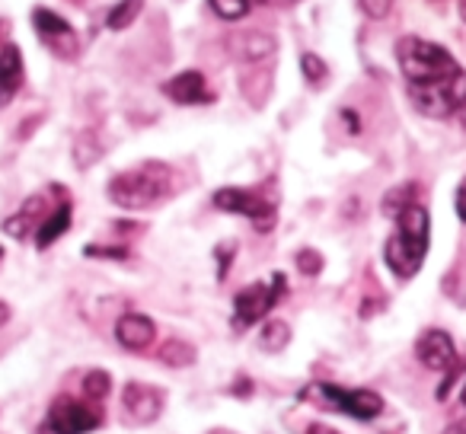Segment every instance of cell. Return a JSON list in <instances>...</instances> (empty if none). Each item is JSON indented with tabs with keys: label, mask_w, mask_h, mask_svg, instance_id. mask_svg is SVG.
Listing matches in <instances>:
<instances>
[{
	"label": "cell",
	"mask_w": 466,
	"mask_h": 434,
	"mask_svg": "<svg viewBox=\"0 0 466 434\" xmlns=\"http://www.w3.org/2000/svg\"><path fill=\"white\" fill-rule=\"evenodd\" d=\"M86 256H109V259H128V249H118V247H86Z\"/></svg>",
	"instance_id": "28"
},
{
	"label": "cell",
	"mask_w": 466,
	"mask_h": 434,
	"mask_svg": "<svg viewBox=\"0 0 466 434\" xmlns=\"http://www.w3.org/2000/svg\"><path fill=\"white\" fill-rule=\"evenodd\" d=\"M163 93L179 106H201V103H211L214 99V93L208 90V80L201 71L176 74V77H169L167 84H163Z\"/></svg>",
	"instance_id": "11"
},
{
	"label": "cell",
	"mask_w": 466,
	"mask_h": 434,
	"mask_svg": "<svg viewBox=\"0 0 466 434\" xmlns=\"http://www.w3.org/2000/svg\"><path fill=\"white\" fill-rule=\"evenodd\" d=\"M23 77H26V71H23L20 48L4 45V48H0V106L14 103V96L20 93V86H23Z\"/></svg>",
	"instance_id": "15"
},
{
	"label": "cell",
	"mask_w": 466,
	"mask_h": 434,
	"mask_svg": "<svg viewBox=\"0 0 466 434\" xmlns=\"http://www.w3.org/2000/svg\"><path fill=\"white\" fill-rule=\"evenodd\" d=\"M144 10V0H118L116 7H112L109 20H106V26L112 29V33H122V29H128L131 23L141 16Z\"/></svg>",
	"instance_id": "19"
},
{
	"label": "cell",
	"mask_w": 466,
	"mask_h": 434,
	"mask_svg": "<svg viewBox=\"0 0 466 434\" xmlns=\"http://www.w3.org/2000/svg\"><path fill=\"white\" fill-rule=\"evenodd\" d=\"M444 434H466V425L463 421H453L451 428H444Z\"/></svg>",
	"instance_id": "31"
},
{
	"label": "cell",
	"mask_w": 466,
	"mask_h": 434,
	"mask_svg": "<svg viewBox=\"0 0 466 434\" xmlns=\"http://www.w3.org/2000/svg\"><path fill=\"white\" fill-rule=\"evenodd\" d=\"M300 71H304V80H310L313 86H319L326 80V74H329V67H326V61L319 58V55L304 52L300 55Z\"/></svg>",
	"instance_id": "24"
},
{
	"label": "cell",
	"mask_w": 466,
	"mask_h": 434,
	"mask_svg": "<svg viewBox=\"0 0 466 434\" xmlns=\"http://www.w3.org/2000/svg\"><path fill=\"white\" fill-rule=\"evenodd\" d=\"M460 16H463V23H466V0H460Z\"/></svg>",
	"instance_id": "32"
},
{
	"label": "cell",
	"mask_w": 466,
	"mask_h": 434,
	"mask_svg": "<svg viewBox=\"0 0 466 434\" xmlns=\"http://www.w3.org/2000/svg\"><path fill=\"white\" fill-rule=\"evenodd\" d=\"M307 434H339L336 428H329V425H319V421H313L310 428H307Z\"/></svg>",
	"instance_id": "30"
},
{
	"label": "cell",
	"mask_w": 466,
	"mask_h": 434,
	"mask_svg": "<svg viewBox=\"0 0 466 434\" xmlns=\"http://www.w3.org/2000/svg\"><path fill=\"white\" fill-rule=\"evenodd\" d=\"M457 217L466 224V179L460 182V188H457Z\"/></svg>",
	"instance_id": "29"
},
{
	"label": "cell",
	"mask_w": 466,
	"mask_h": 434,
	"mask_svg": "<svg viewBox=\"0 0 466 434\" xmlns=\"http://www.w3.org/2000/svg\"><path fill=\"white\" fill-rule=\"evenodd\" d=\"M214 207L227 214H240V217L253 221L259 234H268L279 224V201L256 192V188H240V186L218 188L214 192Z\"/></svg>",
	"instance_id": "7"
},
{
	"label": "cell",
	"mask_w": 466,
	"mask_h": 434,
	"mask_svg": "<svg viewBox=\"0 0 466 434\" xmlns=\"http://www.w3.org/2000/svg\"><path fill=\"white\" fill-rule=\"evenodd\" d=\"M298 268L313 278V275L323 272V256H319L317 249H300V253H298Z\"/></svg>",
	"instance_id": "25"
},
{
	"label": "cell",
	"mask_w": 466,
	"mask_h": 434,
	"mask_svg": "<svg viewBox=\"0 0 466 434\" xmlns=\"http://www.w3.org/2000/svg\"><path fill=\"white\" fill-rule=\"evenodd\" d=\"M103 425V402L74 399V396H58L48 406L46 419L39 425V434H90Z\"/></svg>",
	"instance_id": "6"
},
{
	"label": "cell",
	"mask_w": 466,
	"mask_h": 434,
	"mask_svg": "<svg viewBox=\"0 0 466 434\" xmlns=\"http://www.w3.org/2000/svg\"><path fill=\"white\" fill-rule=\"evenodd\" d=\"M463 409H466V387H463Z\"/></svg>",
	"instance_id": "34"
},
{
	"label": "cell",
	"mask_w": 466,
	"mask_h": 434,
	"mask_svg": "<svg viewBox=\"0 0 466 434\" xmlns=\"http://www.w3.org/2000/svg\"><path fill=\"white\" fill-rule=\"evenodd\" d=\"M288 294V278L281 272H272L266 281L247 285L233 298V332H247L249 326L262 323L272 313V307Z\"/></svg>",
	"instance_id": "5"
},
{
	"label": "cell",
	"mask_w": 466,
	"mask_h": 434,
	"mask_svg": "<svg viewBox=\"0 0 466 434\" xmlns=\"http://www.w3.org/2000/svg\"><path fill=\"white\" fill-rule=\"evenodd\" d=\"M48 198L46 195H33V198H26V205L20 207V211L14 214V217H7V224H4V230H7L14 240H26L33 230L42 227V221H46L48 214Z\"/></svg>",
	"instance_id": "13"
},
{
	"label": "cell",
	"mask_w": 466,
	"mask_h": 434,
	"mask_svg": "<svg viewBox=\"0 0 466 434\" xmlns=\"http://www.w3.org/2000/svg\"><path fill=\"white\" fill-rule=\"evenodd\" d=\"M358 7L370 20H387L390 10H393V0H358Z\"/></svg>",
	"instance_id": "26"
},
{
	"label": "cell",
	"mask_w": 466,
	"mask_h": 434,
	"mask_svg": "<svg viewBox=\"0 0 466 434\" xmlns=\"http://www.w3.org/2000/svg\"><path fill=\"white\" fill-rule=\"evenodd\" d=\"M415 195H419V188H415V182H402V186H396V188H390L387 195H383V214L387 217H400L402 211H406L409 205H415Z\"/></svg>",
	"instance_id": "18"
},
{
	"label": "cell",
	"mask_w": 466,
	"mask_h": 434,
	"mask_svg": "<svg viewBox=\"0 0 466 434\" xmlns=\"http://www.w3.org/2000/svg\"><path fill=\"white\" fill-rule=\"evenodd\" d=\"M0 256H4V249H0Z\"/></svg>",
	"instance_id": "35"
},
{
	"label": "cell",
	"mask_w": 466,
	"mask_h": 434,
	"mask_svg": "<svg viewBox=\"0 0 466 434\" xmlns=\"http://www.w3.org/2000/svg\"><path fill=\"white\" fill-rule=\"evenodd\" d=\"M4 317H7V307H4V304H0V319H4Z\"/></svg>",
	"instance_id": "33"
},
{
	"label": "cell",
	"mask_w": 466,
	"mask_h": 434,
	"mask_svg": "<svg viewBox=\"0 0 466 434\" xmlns=\"http://www.w3.org/2000/svg\"><path fill=\"white\" fill-rule=\"evenodd\" d=\"M428 243H431V217H428L425 205H409L406 211L396 217L393 237L383 247V259H387L390 272L396 278H412L419 275L421 262L428 256Z\"/></svg>",
	"instance_id": "2"
},
{
	"label": "cell",
	"mask_w": 466,
	"mask_h": 434,
	"mask_svg": "<svg viewBox=\"0 0 466 434\" xmlns=\"http://www.w3.org/2000/svg\"><path fill=\"white\" fill-rule=\"evenodd\" d=\"M109 389H112V380H109L106 370H90V374L84 377V396L86 399L103 402L106 396H109Z\"/></svg>",
	"instance_id": "21"
},
{
	"label": "cell",
	"mask_w": 466,
	"mask_h": 434,
	"mask_svg": "<svg viewBox=\"0 0 466 434\" xmlns=\"http://www.w3.org/2000/svg\"><path fill=\"white\" fill-rule=\"evenodd\" d=\"M275 48H279L275 39L268 33H262V29H247V33H237L230 39V52L240 61H247V65H259V61L272 58Z\"/></svg>",
	"instance_id": "14"
},
{
	"label": "cell",
	"mask_w": 466,
	"mask_h": 434,
	"mask_svg": "<svg viewBox=\"0 0 466 434\" xmlns=\"http://www.w3.org/2000/svg\"><path fill=\"white\" fill-rule=\"evenodd\" d=\"M460 370H463V364H457V368H451V370H447L444 383H441V387H438V399H441V402H444L447 396H451V389H453V383H457Z\"/></svg>",
	"instance_id": "27"
},
{
	"label": "cell",
	"mask_w": 466,
	"mask_h": 434,
	"mask_svg": "<svg viewBox=\"0 0 466 434\" xmlns=\"http://www.w3.org/2000/svg\"><path fill=\"white\" fill-rule=\"evenodd\" d=\"M71 217H74L71 201H61V205L55 207L52 214H48L46 221H42V227L35 230V247H39V249H48L55 240H61V237L67 234V227H71Z\"/></svg>",
	"instance_id": "16"
},
{
	"label": "cell",
	"mask_w": 466,
	"mask_h": 434,
	"mask_svg": "<svg viewBox=\"0 0 466 434\" xmlns=\"http://www.w3.org/2000/svg\"><path fill=\"white\" fill-rule=\"evenodd\" d=\"M211 4V10L218 16H224V20H243V16H249V10H253V0H208Z\"/></svg>",
	"instance_id": "22"
},
{
	"label": "cell",
	"mask_w": 466,
	"mask_h": 434,
	"mask_svg": "<svg viewBox=\"0 0 466 434\" xmlns=\"http://www.w3.org/2000/svg\"><path fill=\"white\" fill-rule=\"evenodd\" d=\"M154 336H157L154 319L144 317V313H125V317L116 323L118 345L128 351H147L150 342H154Z\"/></svg>",
	"instance_id": "12"
},
{
	"label": "cell",
	"mask_w": 466,
	"mask_h": 434,
	"mask_svg": "<svg viewBox=\"0 0 466 434\" xmlns=\"http://www.w3.org/2000/svg\"><path fill=\"white\" fill-rule=\"evenodd\" d=\"M415 355H419V361L425 364L428 370H451L460 364L457 358V345H453V338L447 336L444 329H425L419 336V342H415Z\"/></svg>",
	"instance_id": "9"
},
{
	"label": "cell",
	"mask_w": 466,
	"mask_h": 434,
	"mask_svg": "<svg viewBox=\"0 0 466 434\" xmlns=\"http://www.w3.org/2000/svg\"><path fill=\"white\" fill-rule=\"evenodd\" d=\"M173 186H176L173 167L160 160H147L112 176L109 198L112 205L125 207V211H147V207L167 201L173 195Z\"/></svg>",
	"instance_id": "1"
},
{
	"label": "cell",
	"mask_w": 466,
	"mask_h": 434,
	"mask_svg": "<svg viewBox=\"0 0 466 434\" xmlns=\"http://www.w3.org/2000/svg\"><path fill=\"white\" fill-rule=\"evenodd\" d=\"M396 61H400L406 86L434 84V80H447L463 71L444 45L419 39V35H406V39L396 42Z\"/></svg>",
	"instance_id": "3"
},
{
	"label": "cell",
	"mask_w": 466,
	"mask_h": 434,
	"mask_svg": "<svg viewBox=\"0 0 466 434\" xmlns=\"http://www.w3.org/2000/svg\"><path fill=\"white\" fill-rule=\"evenodd\" d=\"M160 361H163V364H169V368H188V364L195 361V348H192V345L176 342V338H173V342L163 345Z\"/></svg>",
	"instance_id": "20"
},
{
	"label": "cell",
	"mask_w": 466,
	"mask_h": 434,
	"mask_svg": "<svg viewBox=\"0 0 466 434\" xmlns=\"http://www.w3.org/2000/svg\"><path fill=\"white\" fill-rule=\"evenodd\" d=\"M33 26H35V33H39V39L46 42L58 58H65V61L77 58V48H80L77 33H74V26L65 16H58L55 10L39 7L33 14Z\"/></svg>",
	"instance_id": "8"
},
{
	"label": "cell",
	"mask_w": 466,
	"mask_h": 434,
	"mask_svg": "<svg viewBox=\"0 0 466 434\" xmlns=\"http://www.w3.org/2000/svg\"><path fill=\"white\" fill-rule=\"evenodd\" d=\"M300 402H313V406L332 409V412H342L358 421H370L383 412V399L374 389H349V387H336V383H326V380L307 383V387L300 389Z\"/></svg>",
	"instance_id": "4"
},
{
	"label": "cell",
	"mask_w": 466,
	"mask_h": 434,
	"mask_svg": "<svg viewBox=\"0 0 466 434\" xmlns=\"http://www.w3.org/2000/svg\"><path fill=\"white\" fill-rule=\"evenodd\" d=\"M122 412L135 425H147L163 412V393L147 383H128L122 393Z\"/></svg>",
	"instance_id": "10"
},
{
	"label": "cell",
	"mask_w": 466,
	"mask_h": 434,
	"mask_svg": "<svg viewBox=\"0 0 466 434\" xmlns=\"http://www.w3.org/2000/svg\"><path fill=\"white\" fill-rule=\"evenodd\" d=\"M259 348L262 351H268V355H275V351H285L288 348V342H291V326L288 323H281V319H268L266 326H262V332H259Z\"/></svg>",
	"instance_id": "17"
},
{
	"label": "cell",
	"mask_w": 466,
	"mask_h": 434,
	"mask_svg": "<svg viewBox=\"0 0 466 434\" xmlns=\"http://www.w3.org/2000/svg\"><path fill=\"white\" fill-rule=\"evenodd\" d=\"M74 156H77V167L80 169L93 167V160L99 156V144H96V137H93L90 131H84V135L74 141Z\"/></svg>",
	"instance_id": "23"
}]
</instances>
